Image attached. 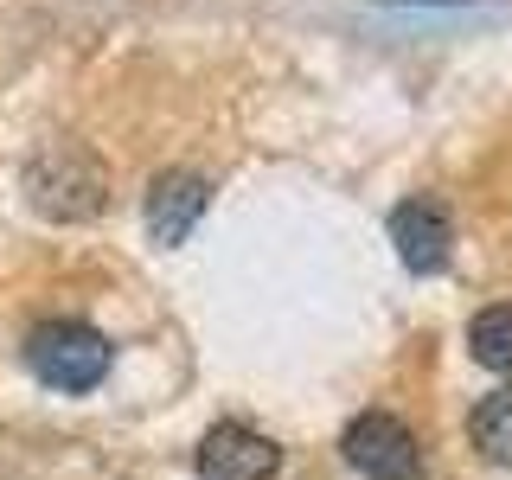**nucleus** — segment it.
<instances>
[{
  "label": "nucleus",
  "mask_w": 512,
  "mask_h": 480,
  "mask_svg": "<svg viewBox=\"0 0 512 480\" xmlns=\"http://www.w3.org/2000/svg\"><path fill=\"white\" fill-rule=\"evenodd\" d=\"M26 205L52 224H84L109 205V173L84 141H45L20 173Z\"/></svg>",
  "instance_id": "nucleus-1"
},
{
  "label": "nucleus",
  "mask_w": 512,
  "mask_h": 480,
  "mask_svg": "<svg viewBox=\"0 0 512 480\" xmlns=\"http://www.w3.org/2000/svg\"><path fill=\"white\" fill-rule=\"evenodd\" d=\"M26 365H32L39 384H52L64 397H84L109 378L116 346H109L90 320H39V327L26 333Z\"/></svg>",
  "instance_id": "nucleus-2"
},
{
  "label": "nucleus",
  "mask_w": 512,
  "mask_h": 480,
  "mask_svg": "<svg viewBox=\"0 0 512 480\" xmlns=\"http://www.w3.org/2000/svg\"><path fill=\"white\" fill-rule=\"evenodd\" d=\"M340 455L359 468L365 480H416L423 474V448H416V429L391 410H365L346 423Z\"/></svg>",
  "instance_id": "nucleus-3"
},
{
  "label": "nucleus",
  "mask_w": 512,
  "mask_h": 480,
  "mask_svg": "<svg viewBox=\"0 0 512 480\" xmlns=\"http://www.w3.org/2000/svg\"><path fill=\"white\" fill-rule=\"evenodd\" d=\"M205 205H212V180H205V173H192V167H167V173H154V180H148V199H141L148 237H154L160 250L186 244V237L199 231Z\"/></svg>",
  "instance_id": "nucleus-4"
},
{
  "label": "nucleus",
  "mask_w": 512,
  "mask_h": 480,
  "mask_svg": "<svg viewBox=\"0 0 512 480\" xmlns=\"http://www.w3.org/2000/svg\"><path fill=\"white\" fill-rule=\"evenodd\" d=\"M192 461H199V480H269L282 468V448L250 423H212Z\"/></svg>",
  "instance_id": "nucleus-5"
},
{
  "label": "nucleus",
  "mask_w": 512,
  "mask_h": 480,
  "mask_svg": "<svg viewBox=\"0 0 512 480\" xmlns=\"http://www.w3.org/2000/svg\"><path fill=\"white\" fill-rule=\"evenodd\" d=\"M391 244H397V256H404L410 276H436V269L448 263V250H455V224H448L442 199L410 192V199L391 212Z\"/></svg>",
  "instance_id": "nucleus-6"
},
{
  "label": "nucleus",
  "mask_w": 512,
  "mask_h": 480,
  "mask_svg": "<svg viewBox=\"0 0 512 480\" xmlns=\"http://www.w3.org/2000/svg\"><path fill=\"white\" fill-rule=\"evenodd\" d=\"M468 442L480 448L487 461L512 468V391H493L468 410Z\"/></svg>",
  "instance_id": "nucleus-7"
},
{
  "label": "nucleus",
  "mask_w": 512,
  "mask_h": 480,
  "mask_svg": "<svg viewBox=\"0 0 512 480\" xmlns=\"http://www.w3.org/2000/svg\"><path fill=\"white\" fill-rule=\"evenodd\" d=\"M468 352L493 372H512V308H480L468 320Z\"/></svg>",
  "instance_id": "nucleus-8"
}]
</instances>
